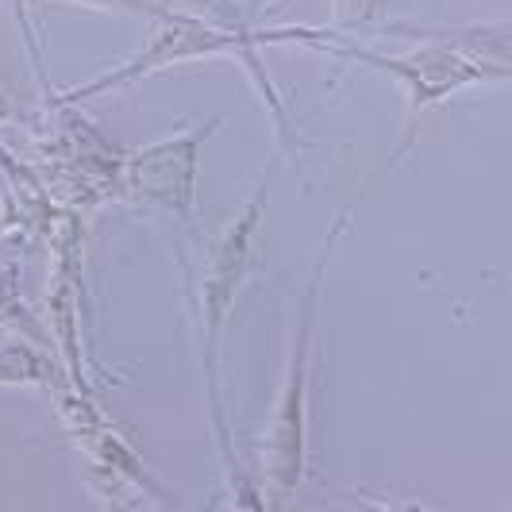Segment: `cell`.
Wrapping results in <instances>:
<instances>
[{"label": "cell", "mask_w": 512, "mask_h": 512, "mask_svg": "<svg viewBox=\"0 0 512 512\" xmlns=\"http://www.w3.org/2000/svg\"><path fill=\"white\" fill-rule=\"evenodd\" d=\"M389 0H335V31L351 35V31H366L385 20Z\"/></svg>", "instance_id": "ba28073f"}, {"label": "cell", "mask_w": 512, "mask_h": 512, "mask_svg": "<svg viewBox=\"0 0 512 512\" xmlns=\"http://www.w3.org/2000/svg\"><path fill=\"white\" fill-rule=\"evenodd\" d=\"M355 205H347L328 228V239L308 270L305 293H301V312L285 359V378L278 389V405L270 412V428L262 436V486L270 489L274 501H289L308 474V385H312V355H316V335H320V293L328 278L339 235L351 224Z\"/></svg>", "instance_id": "3957f363"}, {"label": "cell", "mask_w": 512, "mask_h": 512, "mask_svg": "<svg viewBox=\"0 0 512 512\" xmlns=\"http://www.w3.org/2000/svg\"><path fill=\"white\" fill-rule=\"evenodd\" d=\"M270 4H278V0H255V8H258V12H266Z\"/></svg>", "instance_id": "8fae6325"}, {"label": "cell", "mask_w": 512, "mask_h": 512, "mask_svg": "<svg viewBox=\"0 0 512 512\" xmlns=\"http://www.w3.org/2000/svg\"><path fill=\"white\" fill-rule=\"evenodd\" d=\"M158 31L147 39V47L139 54H131L124 66L108 70V74L93 77L77 89L58 93V104H77V101H93L104 97L112 89H124L135 85L143 77L162 74V70H174V66H189V62H201V58H235L239 66H251L258 62V51L270 47V43H312V47H328L335 35V27H285V31H255L251 24H239L243 16L228 12L224 20H205V16H193V12H174V8H158Z\"/></svg>", "instance_id": "7a4b0ae2"}, {"label": "cell", "mask_w": 512, "mask_h": 512, "mask_svg": "<svg viewBox=\"0 0 512 512\" xmlns=\"http://www.w3.org/2000/svg\"><path fill=\"white\" fill-rule=\"evenodd\" d=\"M324 51L339 54V58H351L366 70H378L389 74L401 89H405V147H412V131L420 124V116L428 108H436L439 101H447L451 93H459L474 81H486V74L478 70V62H470L462 51L439 43V39H424V47H416L409 54H382L359 47L355 39L339 35L324 47Z\"/></svg>", "instance_id": "5b68a950"}, {"label": "cell", "mask_w": 512, "mask_h": 512, "mask_svg": "<svg viewBox=\"0 0 512 512\" xmlns=\"http://www.w3.org/2000/svg\"><path fill=\"white\" fill-rule=\"evenodd\" d=\"M270 178H274V158H270L262 181L255 185L251 201L239 208V216L208 247L205 274H201V285H197V316H201L197 339H201V370H205L208 412H212L216 451H220V462H224L228 486L239 489V505H247V497H243V482L247 478L239 470L235 443H231L228 409H224V382H220V347H224V328H228L231 312H235V301H239L247 278L255 274L258 231H262V216H266V201H270Z\"/></svg>", "instance_id": "6da1fadb"}, {"label": "cell", "mask_w": 512, "mask_h": 512, "mask_svg": "<svg viewBox=\"0 0 512 512\" xmlns=\"http://www.w3.org/2000/svg\"><path fill=\"white\" fill-rule=\"evenodd\" d=\"M74 8H89V12H158V4H143V0H62Z\"/></svg>", "instance_id": "9c48e42d"}, {"label": "cell", "mask_w": 512, "mask_h": 512, "mask_svg": "<svg viewBox=\"0 0 512 512\" xmlns=\"http://www.w3.org/2000/svg\"><path fill=\"white\" fill-rule=\"evenodd\" d=\"M158 8H170V0H158Z\"/></svg>", "instance_id": "7c38bea8"}, {"label": "cell", "mask_w": 512, "mask_h": 512, "mask_svg": "<svg viewBox=\"0 0 512 512\" xmlns=\"http://www.w3.org/2000/svg\"><path fill=\"white\" fill-rule=\"evenodd\" d=\"M393 35H416V39H439L462 51L486 81H512V24H474V27H443V31H416V27H385Z\"/></svg>", "instance_id": "8992f818"}, {"label": "cell", "mask_w": 512, "mask_h": 512, "mask_svg": "<svg viewBox=\"0 0 512 512\" xmlns=\"http://www.w3.org/2000/svg\"><path fill=\"white\" fill-rule=\"evenodd\" d=\"M35 385H51V362L24 339L0 343V389H35Z\"/></svg>", "instance_id": "52a82bcc"}, {"label": "cell", "mask_w": 512, "mask_h": 512, "mask_svg": "<svg viewBox=\"0 0 512 512\" xmlns=\"http://www.w3.org/2000/svg\"><path fill=\"white\" fill-rule=\"evenodd\" d=\"M220 120H205L197 128H178L151 147L128 154L120 185L135 208L151 212L154 220H170L181 231H201L197 212V154Z\"/></svg>", "instance_id": "277c9868"}, {"label": "cell", "mask_w": 512, "mask_h": 512, "mask_svg": "<svg viewBox=\"0 0 512 512\" xmlns=\"http://www.w3.org/2000/svg\"><path fill=\"white\" fill-rule=\"evenodd\" d=\"M12 120V104H8V97L0 93V124H8Z\"/></svg>", "instance_id": "30bf717a"}]
</instances>
